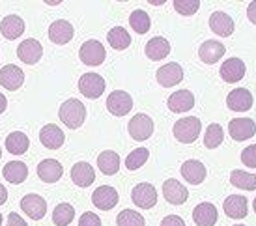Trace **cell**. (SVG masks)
<instances>
[{
    "instance_id": "7bdbcfd3",
    "label": "cell",
    "mask_w": 256,
    "mask_h": 226,
    "mask_svg": "<svg viewBox=\"0 0 256 226\" xmlns=\"http://www.w3.org/2000/svg\"><path fill=\"white\" fill-rule=\"evenodd\" d=\"M8 226H26V220L22 219L19 213H10L8 215Z\"/></svg>"
},
{
    "instance_id": "ffe728a7",
    "label": "cell",
    "mask_w": 256,
    "mask_h": 226,
    "mask_svg": "<svg viewBox=\"0 0 256 226\" xmlns=\"http://www.w3.org/2000/svg\"><path fill=\"white\" fill-rule=\"evenodd\" d=\"M64 174V166L56 159H45L38 164V176L45 184H56Z\"/></svg>"
},
{
    "instance_id": "c3c4849f",
    "label": "cell",
    "mask_w": 256,
    "mask_h": 226,
    "mask_svg": "<svg viewBox=\"0 0 256 226\" xmlns=\"http://www.w3.org/2000/svg\"><path fill=\"white\" fill-rule=\"evenodd\" d=\"M0 226H2V215H0Z\"/></svg>"
},
{
    "instance_id": "74e56055",
    "label": "cell",
    "mask_w": 256,
    "mask_h": 226,
    "mask_svg": "<svg viewBox=\"0 0 256 226\" xmlns=\"http://www.w3.org/2000/svg\"><path fill=\"white\" fill-rule=\"evenodd\" d=\"M148 157H150L148 150H146V148H136L128 156V159H126V166H128L129 170H138L144 162L148 161Z\"/></svg>"
},
{
    "instance_id": "8d00e7d4",
    "label": "cell",
    "mask_w": 256,
    "mask_h": 226,
    "mask_svg": "<svg viewBox=\"0 0 256 226\" xmlns=\"http://www.w3.org/2000/svg\"><path fill=\"white\" fill-rule=\"evenodd\" d=\"M116 224L118 226H146V220H144V217L138 212L124 210V212L118 213Z\"/></svg>"
},
{
    "instance_id": "60d3db41",
    "label": "cell",
    "mask_w": 256,
    "mask_h": 226,
    "mask_svg": "<svg viewBox=\"0 0 256 226\" xmlns=\"http://www.w3.org/2000/svg\"><path fill=\"white\" fill-rule=\"evenodd\" d=\"M78 226H101V219L92 212L82 213V217L78 220Z\"/></svg>"
},
{
    "instance_id": "484cf974",
    "label": "cell",
    "mask_w": 256,
    "mask_h": 226,
    "mask_svg": "<svg viewBox=\"0 0 256 226\" xmlns=\"http://www.w3.org/2000/svg\"><path fill=\"white\" fill-rule=\"evenodd\" d=\"M224 45L220 42H204L198 49V56L204 64H217L220 58L224 56Z\"/></svg>"
},
{
    "instance_id": "9c48e42d",
    "label": "cell",
    "mask_w": 256,
    "mask_h": 226,
    "mask_svg": "<svg viewBox=\"0 0 256 226\" xmlns=\"http://www.w3.org/2000/svg\"><path fill=\"white\" fill-rule=\"evenodd\" d=\"M92 204L101 212H108V210H112L114 206L118 204V191L110 185H101L94 191Z\"/></svg>"
},
{
    "instance_id": "bcb514c9",
    "label": "cell",
    "mask_w": 256,
    "mask_h": 226,
    "mask_svg": "<svg viewBox=\"0 0 256 226\" xmlns=\"http://www.w3.org/2000/svg\"><path fill=\"white\" fill-rule=\"evenodd\" d=\"M8 108V99H6V96L4 94H0V114L4 112Z\"/></svg>"
},
{
    "instance_id": "7402d4cb",
    "label": "cell",
    "mask_w": 256,
    "mask_h": 226,
    "mask_svg": "<svg viewBox=\"0 0 256 226\" xmlns=\"http://www.w3.org/2000/svg\"><path fill=\"white\" fill-rule=\"evenodd\" d=\"M182 176H184V180L187 184L200 185L206 180V166H204V162L196 161V159L185 161L182 164Z\"/></svg>"
},
{
    "instance_id": "f35d334b",
    "label": "cell",
    "mask_w": 256,
    "mask_h": 226,
    "mask_svg": "<svg viewBox=\"0 0 256 226\" xmlns=\"http://www.w3.org/2000/svg\"><path fill=\"white\" fill-rule=\"evenodd\" d=\"M200 2L198 0H176L174 2V10L178 12L180 15H185V17H191L198 12Z\"/></svg>"
},
{
    "instance_id": "d590c367",
    "label": "cell",
    "mask_w": 256,
    "mask_h": 226,
    "mask_svg": "<svg viewBox=\"0 0 256 226\" xmlns=\"http://www.w3.org/2000/svg\"><path fill=\"white\" fill-rule=\"evenodd\" d=\"M222 138H224V131L219 124H210L206 129V134H204V146L210 150L217 148L222 144Z\"/></svg>"
},
{
    "instance_id": "ee69618b",
    "label": "cell",
    "mask_w": 256,
    "mask_h": 226,
    "mask_svg": "<svg viewBox=\"0 0 256 226\" xmlns=\"http://www.w3.org/2000/svg\"><path fill=\"white\" fill-rule=\"evenodd\" d=\"M247 17H249V21L252 22V24H256V0L250 2L249 8H247Z\"/></svg>"
},
{
    "instance_id": "30bf717a",
    "label": "cell",
    "mask_w": 256,
    "mask_h": 226,
    "mask_svg": "<svg viewBox=\"0 0 256 226\" xmlns=\"http://www.w3.org/2000/svg\"><path fill=\"white\" fill-rule=\"evenodd\" d=\"M228 133L230 136L238 142H243L250 138V136H254L256 133V124L250 118H234V120H230L228 124Z\"/></svg>"
},
{
    "instance_id": "83f0119b",
    "label": "cell",
    "mask_w": 256,
    "mask_h": 226,
    "mask_svg": "<svg viewBox=\"0 0 256 226\" xmlns=\"http://www.w3.org/2000/svg\"><path fill=\"white\" fill-rule=\"evenodd\" d=\"M168 54H170V43L166 42L164 38H161V36H156V38H152V40L146 43V56H148L150 60L157 62V60L166 58Z\"/></svg>"
},
{
    "instance_id": "3957f363",
    "label": "cell",
    "mask_w": 256,
    "mask_h": 226,
    "mask_svg": "<svg viewBox=\"0 0 256 226\" xmlns=\"http://www.w3.org/2000/svg\"><path fill=\"white\" fill-rule=\"evenodd\" d=\"M78 56H80V62L86 66H101L105 62V47L101 45V42L98 40H90V42H84L80 45V50H78Z\"/></svg>"
},
{
    "instance_id": "277c9868",
    "label": "cell",
    "mask_w": 256,
    "mask_h": 226,
    "mask_svg": "<svg viewBox=\"0 0 256 226\" xmlns=\"http://www.w3.org/2000/svg\"><path fill=\"white\" fill-rule=\"evenodd\" d=\"M129 134H131V138L136 142H142V140H148L150 136L154 134V120L150 118L148 114H136L131 118L129 122Z\"/></svg>"
},
{
    "instance_id": "7a4b0ae2",
    "label": "cell",
    "mask_w": 256,
    "mask_h": 226,
    "mask_svg": "<svg viewBox=\"0 0 256 226\" xmlns=\"http://www.w3.org/2000/svg\"><path fill=\"white\" fill-rule=\"evenodd\" d=\"M200 131H202V124L196 116H185V118H180L176 124H174V129L172 133L176 136V140L184 142V144H191L200 136Z\"/></svg>"
},
{
    "instance_id": "d4e9b609",
    "label": "cell",
    "mask_w": 256,
    "mask_h": 226,
    "mask_svg": "<svg viewBox=\"0 0 256 226\" xmlns=\"http://www.w3.org/2000/svg\"><path fill=\"white\" fill-rule=\"evenodd\" d=\"M96 180V172H94L92 164L80 161L75 162L72 166V182L78 187H90Z\"/></svg>"
},
{
    "instance_id": "f907efd6",
    "label": "cell",
    "mask_w": 256,
    "mask_h": 226,
    "mask_svg": "<svg viewBox=\"0 0 256 226\" xmlns=\"http://www.w3.org/2000/svg\"><path fill=\"white\" fill-rule=\"evenodd\" d=\"M234 226H245V224H234Z\"/></svg>"
},
{
    "instance_id": "4dcf8cb0",
    "label": "cell",
    "mask_w": 256,
    "mask_h": 226,
    "mask_svg": "<svg viewBox=\"0 0 256 226\" xmlns=\"http://www.w3.org/2000/svg\"><path fill=\"white\" fill-rule=\"evenodd\" d=\"M6 148L10 154L14 156H22L26 154V150L30 148V140L28 136L22 133V131H14L6 136Z\"/></svg>"
},
{
    "instance_id": "52a82bcc",
    "label": "cell",
    "mask_w": 256,
    "mask_h": 226,
    "mask_svg": "<svg viewBox=\"0 0 256 226\" xmlns=\"http://www.w3.org/2000/svg\"><path fill=\"white\" fill-rule=\"evenodd\" d=\"M42 54H43L42 43L38 42V40H34V38L24 40L17 47V56H19V60H21L22 64H28V66L38 64L42 60Z\"/></svg>"
},
{
    "instance_id": "44dd1931",
    "label": "cell",
    "mask_w": 256,
    "mask_h": 226,
    "mask_svg": "<svg viewBox=\"0 0 256 226\" xmlns=\"http://www.w3.org/2000/svg\"><path fill=\"white\" fill-rule=\"evenodd\" d=\"M224 213L230 219H245L249 213V202L242 194H232L224 200Z\"/></svg>"
},
{
    "instance_id": "5b68a950",
    "label": "cell",
    "mask_w": 256,
    "mask_h": 226,
    "mask_svg": "<svg viewBox=\"0 0 256 226\" xmlns=\"http://www.w3.org/2000/svg\"><path fill=\"white\" fill-rule=\"evenodd\" d=\"M78 90L88 99H98L105 92V78L98 73H84L78 78Z\"/></svg>"
},
{
    "instance_id": "681fc988",
    "label": "cell",
    "mask_w": 256,
    "mask_h": 226,
    "mask_svg": "<svg viewBox=\"0 0 256 226\" xmlns=\"http://www.w3.org/2000/svg\"><path fill=\"white\" fill-rule=\"evenodd\" d=\"M0 157H2V148H0Z\"/></svg>"
},
{
    "instance_id": "603a6c76",
    "label": "cell",
    "mask_w": 256,
    "mask_h": 226,
    "mask_svg": "<svg viewBox=\"0 0 256 226\" xmlns=\"http://www.w3.org/2000/svg\"><path fill=\"white\" fill-rule=\"evenodd\" d=\"M192 220L196 226H214L217 220H219V213H217V208L210 202H202L194 208L192 212Z\"/></svg>"
},
{
    "instance_id": "7c38bea8",
    "label": "cell",
    "mask_w": 256,
    "mask_h": 226,
    "mask_svg": "<svg viewBox=\"0 0 256 226\" xmlns=\"http://www.w3.org/2000/svg\"><path fill=\"white\" fill-rule=\"evenodd\" d=\"M157 82L164 88H170V86H176L182 82L184 78V70L182 66L176 64V62H170V64H164L163 68L157 70Z\"/></svg>"
},
{
    "instance_id": "d6986e66",
    "label": "cell",
    "mask_w": 256,
    "mask_h": 226,
    "mask_svg": "<svg viewBox=\"0 0 256 226\" xmlns=\"http://www.w3.org/2000/svg\"><path fill=\"white\" fill-rule=\"evenodd\" d=\"M210 28L212 32H215L217 36L220 38H228V36L234 34V21H232V17L224 12H214V14L210 15Z\"/></svg>"
},
{
    "instance_id": "cb8c5ba5",
    "label": "cell",
    "mask_w": 256,
    "mask_h": 226,
    "mask_svg": "<svg viewBox=\"0 0 256 226\" xmlns=\"http://www.w3.org/2000/svg\"><path fill=\"white\" fill-rule=\"evenodd\" d=\"M166 105H168L172 112H187V110H191L192 106H194V96L189 90H178V92H174L168 98Z\"/></svg>"
},
{
    "instance_id": "6da1fadb",
    "label": "cell",
    "mask_w": 256,
    "mask_h": 226,
    "mask_svg": "<svg viewBox=\"0 0 256 226\" xmlns=\"http://www.w3.org/2000/svg\"><path fill=\"white\" fill-rule=\"evenodd\" d=\"M58 116H60V120H62V124H64L66 128L78 129L86 120V106L78 99H68L60 106Z\"/></svg>"
},
{
    "instance_id": "8fae6325",
    "label": "cell",
    "mask_w": 256,
    "mask_h": 226,
    "mask_svg": "<svg viewBox=\"0 0 256 226\" xmlns=\"http://www.w3.org/2000/svg\"><path fill=\"white\" fill-rule=\"evenodd\" d=\"M22 82H24V71L21 68L12 64L2 68V71H0V86H4L10 92H15V90L21 88Z\"/></svg>"
},
{
    "instance_id": "9a60e30c",
    "label": "cell",
    "mask_w": 256,
    "mask_h": 226,
    "mask_svg": "<svg viewBox=\"0 0 256 226\" xmlns=\"http://www.w3.org/2000/svg\"><path fill=\"white\" fill-rule=\"evenodd\" d=\"M163 196L168 204L182 206L187 202L189 198V191L185 189L184 185L180 184L178 180H166L163 184Z\"/></svg>"
},
{
    "instance_id": "5bb4252c",
    "label": "cell",
    "mask_w": 256,
    "mask_h": 226,
    "mask_svg": "<svg viewBox=\"0 0 256 226\" xmlns=\"http://www.w3.org/2000/svg\"><path fill=\"white\" fill-rule=\"evenodd\" d=\"M73 34H75V30H73L72 22L66 21V19H58V21H54L49 26V40L54 45H66V43H70Z\"/></svg>"
},
{
    "instance_id": "b9f144b4",
    "label": "cell",
    "mask_w": 256,
    "mask_h": 226,
    "mask_svg": "<svg viewBox=\"0 0 256 226\" xmlns=\"http://www.w3.org/2000/svg\"><path fill=\"white\" fill-rule=\"evenodd\" d=\"M161 226H185V222L178 215H166V217L161 220Z\"/></svg>"
},
{
    "instance_id": "e575fe53",
    "label": "cell",
    "mask_w": 256,
    "mask_h": 226,
    "mask_svg": "<svg viewBox=\"0 0 256 226\" xmlns=\"http://www.w3.org/2000/svg\"><path fill=\"white\" fill-rule=\"evenodd\" d=\"M129 24H131V28L135 30L136 34H146L150 26H152V21H150V15L144 10H135L133 14L129 15Z\"/></svg>"
},
{
    "instance_id": "8992f818",
    "label": "cell",
    "mask_w": 256,
    "mask_h": 226,
    "mask_svg": "<svg viewBox=\"0 0 256 226\" xmlns=\"http://www.w3.org/2000/svg\"><path fill=\"white\" fill-rule=\"evenodd\" d=\"M131 200L138 208L150 210V208H154L157 204V189L152 184H138L131 191Z\"/></svg>"
},
{
    "instance_id": "f546056e",
    "label": "cell",
    "mask_w": 256,
    "mask_h": 226,
    "mask_svg": "<svg viewBox=\"0 0 256 226\" xmlns=\"http://www.w3.org/2000/svg\"><path fill=\"white\" fill-rule=\"evenodd\" d=\"M98 168L105 174V176H112L120 170V157L112 150H105L101 152L98 157Z\"/></svg>"
},
{
    "instance_id": "d6a6232c",
    "label": "cell",
    "mask_w": 256,
    "mask_h": 226,
    "mask_svg": "<svg viewBox=\"0 0 256 226\" xmlns=\"http://www.w3.org/2000/svg\"><path fill=\"white\" fill-rule=\"evenodd\" d=\"M230 182L234 187L243 191H256V174H249L245 170H232Z\"/></svg>"
},
{
    "instance_id": "e0dca14e",
    "label": "cell",
    "mask_w": 256,
    "mask_h": 226,
    "mask_svg": "<svg viewBox=\"0 0 256 226\" xmlns=\"http://www.w3.org/2000/svg\"><path fill=\"white\" fill-rule=\"evenodd\" d=\"M40 140L45 148L49 150H58L66 140V134L64 131L58 128L56 124H47L43 126L42 131H40Z\"/></svg>"
},
{
    "instance_id": "ac0fdd59",
    "label": "cell",
    "mask_w": 256,
    "mask_h": 226,
    "mask_svg": "<svg viewBox=\"0 0 256 226\" xmlns=\"http://www.w3.org/2000/svg\"><path fill=\"white\" fill-rule=\"evenodd\" d=\"M21 210L30 219H43L45 213H47V202L43 200L40 194H26V196L21 200Z\"/></svg>"
},
{
    "instance_id": "4316f807",
    "label": "cell",
    "mask_w": 256,
    "mask_h": 226,
    "mask_svg": "<svg viewBox=\"0 0 256 226\" xmlns=\"http://www.w3.org/2000/svg\"><path fill=\"white\" fill-rule=\"evenodd\" d=\"M0 32L6 40H17L24 32V21L19 15H6L0 21Z\"/></svg>"
},
{
    "instance_id": "7dc6e473",
    "label": "cell",
    "mask_w": 256,
    "mask_h": 226,
    "mask_svg": "<svg viewBox=\"0 0 256 226\" xmlns=\"http://www.w3.org/2000/svg\"><path fill=\"white\" fill-rule=\"evenodd\" d=\"M252 208H254V213H256V198H254V202H252Z\"/></svg>"
},
{
    "instance_id": "1f68e13d",
    "label": "cell",
    "mask_w": 256,
    "mask_h": 226,
    "mask_svg": "<svg viewBox=\"0 0 256 226\" xmlns=\"http://www.w3.org/2000/svg\"><path fill=\"white\" fill-rule=\"evenodd\" d=\"M107 42L112 49L124 50L131 45V36H129V32L126 28H122V26H114L112 30H108Z\"/></svg>"
},
{
    "instance_id": "4fadbf2b",
    "label": "cell",
    "mask_w": 256,
    "mask_h": 226,
    "mask_svg": "<svg viewBox=\"0 0 256 226\" xmlns=\"http://www.w3.org/2000/svg\"><path fill=\"white\" fill-rule=\"evenodd\" d=\"M245 64H243V60L240 58H228L224 64L220 66V78L224 80V82H230V84H234V82H240L243 77H245Z\"/></svg>"
},
{
    "instance_id": "ba28073f",
    "label": "cell",
    "mask_w": 256,
    "mask_h": 226,
    "mask_svg": "<svg viewBox=\"0 0 256 226\" xmlns=\"http://www.w3.org/2000/svg\"><path fill=\"white\" fill-rule=\"evenodd\" d=\"M107 108L112 116H126L133 108V99L124 90H114L107 98Z\"/></svg>"
},
{
    "instance_id": "2e32d148",
    "label": "cell",
    "mask_w": 256,
    "mask_h": 226,
    "mask_svg": "<svg viewBox=\"0 0 256 226\" xmlns=\"http://www.w3.org/2000/svg\"><path fill=\"white\" fill-rule=\"evenodd\" d=\"M226 105L234 112H245L252 106V94L247 88H236L228 94Z\"/></svg>"
},
{
    "instance_id": "836d02e7",
    "label": "cell",
    "mask_w": 256,
    "mask_h": 226,
    "mask_svg": "<svg viewBox=\"0 0 256 226\" xmlns=\"http://www.w3.org/2000/svg\"><path fill=\"white\" fill-rule=\"evenodd\" d=\"M73 219H75V208L68 202L58 204L52 212V222L56 226H68Z\"/></svg>"
},
{
    "instance_id": "ab89813d",
    "label": "cell",
    "mask_w": 256,
    "mask_h": 226,
    "mask_svg": "<svg viewBox=\"0 0 256 226\" xmlns=\"http://www.w3.org/2000/svg\"><path fill=\"white\" fill-rule=\"evenodd\" d=\"M242 162L249 168H256V144L247 146L242 152Z\"/></svg>"
},
{
    "instance_id": "f6af8a7d",
    "label": "cell",
    "mask_w": 256,
    "mask_h": 226,
    "mask_svg": "<svg viewBox=\"0 0 256 226\" xmlns=\"http://www.w3.org/2000/svg\"><path fill=\"white\" fill-rule=\"evenodd\" d=\"M6 200H8V191H6V187L0 184V206L6 204Z\"/></svg>"
},
{
    "instance_id": "f1b7e54d",
    "label": "cell",
    "mask_w": 256,
    "mask_h": 226,
    "mask_svg": "<svg viewBox=\"0 0 256 226\" xmlns=\"http://www.w3.org/2000/svg\"><path fill=\"white\" fill-rule=\"evenodd\" d=\"M2 176L6 178L10 184L19 185L26 180V176H28V168H26V164H24L22 161H10L4 164Z\"/></svg>"
}]
</instances>
